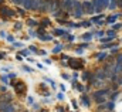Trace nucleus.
I'll return each mask as SVG.
<instances>
[{"instance_id":"nucleus-6","label":"nucleus","mask_w":122,"mask_h":112,"mask_svg":"<svg viewBox=\"0 0 122 112\" xmlns=\"http://www.w3.org/2000/svg\"><path fill=\"white\" fill-rule=\"evenodd\" d=\"M21 27H23V26H21V23H20V21H17V23L14 24V30H20Z\"/></svg>"},{"instance_id":"nucleus-1","label":"nucleus","mask_w":122,"mask_h":112,"mask_svg":"<svg viewBox=\"0 0 122 112\" xmlns=\"http://www.w3.org/2000/svg\"><path fill=\"white\" fill-rule=\"evenodd\" d=\"M11 85H13V88H14V91H16V94L19 95V97H24L26 95V91H27V87L26 84L23 82V81H11Z\"/></svg>"},{"instance_id":"nucleus-4","label":"nucleus","mask_w":122,"mask_h":112,"mask_svg":"<svg viewBox=\"0 0 122 112\" xmlns=\"http://www.w3.org/2000/svg\"><path fill=\"white\" fill-rule=\"evenodd\" d=\"M27 24H29L30 27H36V26H38V23H37L36 20H33V19H29V20H27Z\"/></svg>"},{"instance_id":"nucleus-3","label":"nucleus","mask_w":122,"mask_h":112,"mask_svg":"<svg viewBox=\"0 0 122 112\" xmlns=\"http://www.w3.org/2000/svg\"><path fill=\"white\" fill-rule=\"evenodd\" d=\"M70 65H71L72 68H75V70H77V68H78V70H81V68L84 67V65H82L81 62H78L77 60H70Z\"/></svg>"},{"instance_id":"nucleus-5","label":"nucleus","mask_w":122,"mask_h":112,"mask_svg":"<svg viewBox=\"0 0 122 112\" xmlns=\"http://www.w3.org/2000/svg\"><path fill=\"white\" fill-rule=\"evenodd\" d=\"M7 80H9V77H6V75H1V77H0V81H1L3 84H7Z\"/></svg>"},{"instance_id":"nucleus-8","label":"nucleus","mask_w":122,"mask_h":112,"mask_svg":"<svg viewBox=\"0 0 122 112\" xmlns=\"http://www.w3.org/2000/svg\"><path fill=\"white\" fill-rule=\"evenodd\" d=\"M0 37H6V33L4 31H0Z\"/></svg>"},{"instance_id":"nucleus-2","label":"nucleus","mask_w":122,"mask_h":112,"mask_svg":"<svg viewBox=\"0 0 122 112\" xmlns=\"http://www.w3.org/2000/svg\"><path fill=\"white\" fill-rule=\"evenodd\" d=\"M16 16V11H13L10 7H7V6H0V17L1 19H4V20H7V19H11V17H14Z\"/></svg>"},{"instance_id":"nucleus-9","label":"nucleus","mask_w":122,"mask_h":112,"mask_svg":"<svg viewBox=\"0 0 122 112\" xmlns=\"http://www.w3.org/2000/svg\"><path fill=\"white\" fill-rule=\"evenodd\" d=\"M7 40H9V41H13L14 38H13V36H9V37H7Z\"/></svg>"},{"instance_id":"nucleus-10","label":"nucleus","mask_w":122,"mask_h":112,"mask_svg":"<svg viewBox=\"0 0 122 112\" xmlns=\"http://www.w3.org/2000/svg\"><path fill=\"white\" fill-rule=\"evenodd\" d=\"M3 3H4V1H3V0H0V6H1V4H3Z\"/></svg>"},{"instance_id":"nucleus-7","label":"nucleus","mask_w":122,"mask_h":112,"mask_svg":"<svg viewBox=\"0 0 122 112\" xmlns=\"http://www.w3.org/2000/svg\"><path fill=\"white\" fill-rule=\"evenodd\" d=\"M0 92H1V94H4V92H7V88L1 85V87H0Z\"/></svg>"}]
</instances>
